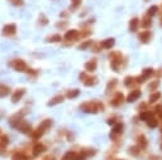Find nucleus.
Listing matches in <instances>:
<instances>
[{"label":"nucleus","mask_w":162,"mask_h":160,"mask_svg":"<svg viewBox=\"0 0 162 160\" xmlns=\"http://www.w3.org/2000/svg\"><path fill=\"white\" fill-rule=\"evenodd\" d=\"M52 125H53V120H51V119H46L43 120L41 122V125L38 126L37 129H34L32 131L31 134V137L33 139V140H39V139L44 135V134L48 131V130L52 127Z\"/></svg>","instance_id":"f257e3e1"},{"label":"nucleus","mask_w":162,"mask_h":160,"mask_svg":"<svg viewBox=\"0 0 162 160\" xmlns=\"http://www.w3.org/2000/svg\"><path fill=\"white\" fill-rule=\"evenodd\" d=\"M81 111L87 112V113H96V112H101L104 110V105L100 102H94V101H89V102H84L80 106Z\"/></svg>","instance_id":"f03ea898"},{"label":"nucleus","mask_w":162,"mask_h":160,"mask_svg":"<svg viewBox=\"0 0 162 160\" xmlns=\"http://www.w3.org/2000/svg\"><path fill=\"white\" fill-rule=\"evenodd\" d=\"M10 126H11V127H14V129H16V130H18V131H20V132L27 134V135H31L32 131H33L31 124L27 122V121H25L24 119L18 120V121H15V122H11Z\"/></svg>","instance_id":"7ed1b4c3"},{"label":"nucleus","mask_w":162,"mask_h":160,"mask_svg":"<svg viewBox=\"0 0 162 160\" xmlns=\"http://www.w3.org/2000/svg\"><path fill=\"white\" fill-rule=\"evenodd\" d=\"M8 64H9V67H11L14 71L20 72V73H27V71H28L27 63H25V61H23L22 58H14V59H11Z\"/></svg>","instance_id":"20e7f679"},{"label":"nucleus","mask_w":162,"mask_h":160,"mask_svg":"<svg viewBox=\"0 0 162 160\" xmlns=\"http://www.w3.org/2000/svg\"><path fill=\"white\" fill-rule=\"evenodd\" d=\"M1 33L4 37H13L16 34V24L14 23H9V24H5L1 29Z\"/></svg>","instance_id":"39448f33"},{"label":"nucleus","mask_w":162,"mask_h":160,"mask_svg":"<svg viewBox=\"0 0 162 160\" xmlns=\"http://www.w3.org/2000/svg\"><path fill=\"white\" fill-rule=\"evenodd\" d=\"M80 79L82 81V83L86 87H89V86H95L96 83H97V78L95 77V76H87L86 73H81L80 74Z\"/></svg>","instance_id":"423d86ee"},{"label":"nucleus","mask_w":162,"mask_h":160,"mask_svg":"<svg viewBox=\"0 0 162 160\" xmlns=\"http://www.w3.org/2000/svg\"><path fill=\"white\" fill-rule=\"evenodd\" d=\"M25 92H27V90H25V88H16V90L11 93V102H13V103L19 102V101L24 97Z\"/></svg>","instance_id":"0eeeda50"},{"label":"nucleus","mask_w":162,"mask_h":160,"mask_svg":"<svg viewBox=\"0 0 162 160\" xmlns=\"http://www.w3.org/2000/svg\"><path fill=\"white\" fill-rule=\"evenodd\" d=\"M46 150H47V148H46L44 144H42V142H36L32 148V154H33V156H39V155L43 154Z\"/></svg>","instance_id":"6e6552de"},{"label":"nucleus","mask_w":162,"mask_h":160,"mask_svg":"<svg viewBox=\"0 0 162 160\" xmlns=\"http://www.w3.org/2000/svg\"><path fill=\"white\" fill-rule=\"evenodd\" d=\"M63 100H65V96H63V95H56V96H53L48 102H47V106H48V107L56 106V105H59L61 102H63Z\"/></svg>","instance_id":"1a4fd4ad"},{"label":"nucleus","mask_w":162,"mask_h":160,"mask_svg":"<svg viewBox=\"0 0 162 160\" xmlns=\"http://www.w3.org/2000/svg\"><path fill=\"white\" fill-rule=\"evenodd\" d=\"M79 35H80V33L77 32V30H76V29H70V30H67L66 33H65V37H63V38H65V40H76V39H77V38H79Z\"/></svg>","instance_id":"9d476101"},{"label":"nucleus","mask_w":162,"mask_h":160,"mask_svg":"<svg viewBox=\"0 0 162 160\" xmlns=\"http://www.w3.org/2000/svg\"><path fill=\"white\" fill-rule=\"evenodd\" d=\"M9 145V137L5 134H3L1 136H0V153L4 155V151H5L6 146Z\"/></svg>","instance_id":"9b49d317"},{"label":"nucleus","mask_w":162,"mask_h":160,"mask_svg":"<svg viewBox=\"0 0 162 160\" xmlns=\"http://www.w3.org/2000/svg\"><path fill=\"white\" fill-rule=\"evenodd\" d=\"M10 87L5 83H0V98H5L10 93Z\"/></svg>","instance_id":"f8f14e48"},{"label":"nucleus","mask_w":162,"mask_h":160,"mask_svg":"<svg viewBox=\"0 0 162 160\" xmlns=\"http://www.w3.org/2000/svg\"><path fill=\"white\" fill-rule=\"evenodd\" d=\"M96 66H97L96 59H90L89 62L85 63V69H86L87 72H94V71L96 69Z\"/></svg>","instance_id":"ddd939ff"},{"label":"nucleus","mask_w":162,"mask_h":160,"mask_svg":"<svg viewBox=\"0 0 162 160\" xmlns=\"http://www.w3.org/2000/svg\"><path fill=\"white\" fill-rule=\"evenodd\" d=\"M62 40V35L58 34V33H56V34H52L49 37L46 38V42L47 43H58V42Z\"/></svg>","instance_id":"4468645a"},{"label":"nucleus","mask_w":162,"mask_h":160,"mask_svg":"<svg viewBox=\"0 0 162 160\" xmlns=\"http://www.w3.org/2000/svg\"><path fill=\"white\" fill-rule=\"evenodd\" d=\"M123 102V95L122 93H117L115 95V97H114L112 101H110V105L114 107H118V106H120Z\"/></svg>","instance_id":"2eb2a0df"},{"label":"nucleus","mask_w":162,"mask_h":160,"mask_svg":"<svg viewBox=\"0 0 162 160\" xmlns=\"http://www.w3.org/2000/svg\"><path fill=\"white\" fill-rule=\"evenodd\" d=\"M11 160H29V156L25 155L23 151H15L11 156Z\"/></svg>","instance_id":"dca6fc26"},{"label":"nucleus","mask_w":162,"mask_h":160,"mask_svg":"<svg viewBox=\"0 0 162 160\" xmlns=\"http://www.w3.org/2000/svg\"><path fill=\"white\" fill-rule=\"evenodd\" d=\"M48 23H49V19L47 18V15L44 13H41V14L38 15V24L42 25V27H46Z\"/></svg>","instance_id":"f3484780"},{"label":"nucleus","mask_w":162,"mask_h":160,"mask_svg":"<svg viewBox=\"0 0 162 160\" xmlns=\"http://www.w3.org/2000/svg\"><path fill=\"white\" fill-rule=\"evenodd\" d=\"M140 96V91H138V90H134V91H132L129 95H128V98H127V101L128 102H134L135 100H137L138 97Z\"/></svg>","instance_id":"a211bd4d"},{"label":"nucleus","mask_w":162,"mask_h":160,"mask_svg":"<svg viewBox=\"0 0 162 160\" xmlns=\"http://www.w3.org/2000/svg\"><path fill=\"white\" fill-rule=\"evenodd\" d=\"M114 43H115V42H114L113 38H109V39H105V40L101 42V47L105 48V49H110L114 45Z\"/></svg>","instance_id":"6ab92c4d"},{"label":"nucleus","mask_w":162,"mask_h":160,"mask_svg":"<svg viewBox=\"0 0 162 160\" xmlns=\"http://www.w3.org/2000/svg\"><path fill=\"white\" fill-rule=\"evenodd\" d=\"M79 95H80V90H76V88H75V90H70V91L66 92V97L70 98V100L76 98Z\"/></svg>","instance_id":"aec40b11"},{"label":"nucleus","mask_w":162,"mask_h":160,"mask_svg":"<svg viewBox=\"0 0 162 160\" xmlns=\"http://www.w3.org/2000/svg\"><path fill=\"white\" fill-rule=\"evenodd\" d=\"M76 155H77V153H75V151H67V153H65V155L61 158V160H75Z\"/></svg>","instance_id":"412c9836"},{"label":"nucleus","mask_w":162,"mask_h":160,"mask_svg":"<svg viewBox=\"0 0 162 160\" xmlns=\"http://www.w3.org/2000/svg\"><path fill=\"white\" fill-rule=\"evenodd\" d=\"M137 27H138V19H132L130 20V24H129V29L130 32H135L137 30Z\"/></svg>","instance_id":"4be33fe9"},{"label":"nucleus","mask_w":162,"mask_h":160,"mask_svg":"<svg viewBox=\"0 0 162 160\" xmlns=\"http://www.w3.org/2000/svg\"><path fill=\"white\" fill-rule=\"evenodd\" d=\"M92 44V42L91 40H85V42H82L80 45H79V49H81V50H84V49H86V48H89L90 45Z\"/></svg>","instance_id":"5701e85b"},{"label":"nucleus","mask_w":162,"mask_h":160,"mask_svg":"<svg viewBox=\"0 0 162 160\" xmlns=\"http://www.w3.org/2000/svg\"><path fill=\"white\" fill-rule=\"evenodd\" d=\"M8 1L14 6H23L24 5V0H8Z\"/></svg>","instance_id":"b1692460"},{"label":"nucleus","mask_w":162,"mask_h":160,"mask_svg":"<svg viewBox=\"0 0 162 160\" xmlns=\"http://www.w3.org/2000/svg\"><path fill=\"white\" fill-rule=\"evenodd\" d=\"M56 27H57L58 29H66L67 22H66V20H59V22L56 23Z\"/></svg>","instance_id":"393cba45"},{"label":"nucleus","mask_w":162,"mask_h":160,"mask_svg":"<svg viewBox=\"0 0 162 160\" xmlns=\"http://www.w3.org/2000/svg\"><path fill=\"white\" fill-rule=\"evenodd\" d=\"M122 130H123V125L122 124H117L113 127V134H120Z\"/></svg>","instance_id":"a878e982"},{"label":"nucleus","mask_w":162,"mask_h":160,"mask_svg":"<svg viewBox=\"0 0 162 160\" xmlns=\"http://www.w3.org/2000/svg\"><path fill=\"white\" fill-rule=\"evenodd\" d=\"M148 37H150V33H148V32H144V33H142V34L139 35V39L142 40V42H147V40H148Z\"/></svg>","instance_id":"bb28decb"},{"label":"nucleus","mask_w":162,"mask_h":160,"mask_svg":"<svg viewBox=\"0 0 162 160\" xmlns=\"http://www.w3.org/2000/svg\"><path fill=\"white\" fill-rule=\"evenodd\" d=\"M151 112H143L140 113V119L142 120H151Z\"/></svg>","instance_id":"cd10ccee"},{"label":"nucleus","mask_w":162,"mask_h":160,"mask_svg":"<svg viewBox=\"0 0 162 160\" xmlns=\"http://www.w3.org/2000/svg\"><path fill=\"white\" fill-rule=\"evenodd\" d=\"M81 0H71V8L72 9H75V8H77L80 5Z\"/></svg>","instance_id":"c85d7f7f"},{"label":"nucleus","mask_w":162,"mask_h":160,"mask_svg":"<svg viewBox=\"0 0 162 160\" xmlns=\"http://www.w3.org/2000/svg\"><path fill=\"white\" fill-rule=\"evenodd\" d=\"M27 73H28V74H31V76H33V77H36V76L38 74V71H37V69H32V68H28Z\"/></svg>","instance_id":"c756f323"},{"label":"nucleus","mask_w":162,"mask_h":160,"mask_svg":"<svg viewBox=\"0 0 162 160\" xmlns=\"http://www.w3.org/2000/svg\"><path fill=\"white\" fill-rule=\"evenodd\" d=\"M148 126H150V127H156L157 121L156 120H148Z\"/></svg>","instance_id":"7c9ffc66"},{"label":"nucleus","mask_w":162,"mask_h":160,"mask_svg":"<svg viewBox=\"0 0 162 160\" xmlns=\"http://www.w3.org/2000/svg\"><path fill=\"white\" fill-rule=\"evenodd\" d=\"M156 10H157V6H152V8H150V10H148V14L153 15L156 13Z\"/></svg>","instance_id":"2f4dec72"},{"label":"nucleus","mask_w":162,"mask_h":160,"mask_svg":"<svg viewBox=\"0 0 162 160\" xmlns=\"http://www.w3.org/2000/svg\"><path fill=\"white\" fill-rule=\"evenodd\" d=\"M132 81H133V78H132V77H127L125 81H124V85H125V86H129L130 83H132Z\"/></svg>","instance_id":"473e14b6"},{"label":"nucleus","mask_w":162,"mask_h":160,"mask_svg":"<svg viewBox=\"0 0 162 160\" xmlns=\"http://www.w3.org/2000/svg\"><path fill=\"white\" fill-rule=\"evenodd\" d=\"M160 97V93H156V95H153V96H151V102H153V101H155V100H157V98H158Z\"/></svg>","instance_id":"72a5a7b5"},{"label":"nucleus","mask_w":162,"mask_h":160,"mask_svg":"<svg viewBox=\"0 0 162 160\" xmlns=\"http://www.w3.org/2000/svg\"><path fill=\"white\" fill-rule=\"evenodd\" d=\"M108 124L109 125H114V124H115V120H114V119H109L108 120Z\"/></svg>","instance_id":"f704fd0d"},{"label":"nucleus","mask_w":162,"mask_h":160,"mask_svg":"<svg viewBox=\"0 0 162 160\" xmlns=\"http://www.w3.org/2000/svg\"><path fill=\"white\" fill-rule=\"evenodd\" d=\"M61 16H62V18H65V16H67V13H66V11H65V13H62Z\"/></svg>","instance_id":"c9c22d12"},{"label":"nucleus","mask_w":162,"mask_h":160,"mask_svg":"<svg viewBox=\"0 0 162 160\" xmlns=\"http://www.w3.org/2000/svg\"><path fill=\"white\" fill-rule=\"evenodd\" d=\"M0 136H1V131H0Z\"/></svg>","instance_id":"e433bc0d"}]
</instances>
